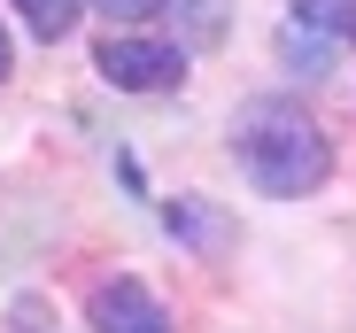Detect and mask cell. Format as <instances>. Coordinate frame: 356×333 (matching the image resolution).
Listing matches in <instances>:
<instances>
[{"label":"cell","instance_id":"2","mask_svg":"<svg viewBox=\"0 0 356 333\" xmlns=\"http://www.w3.org/2000/svg\"><path fill=\"white\" fill-rule=\"evenodd\" d=\"M93 63L116 93H170L178 78H186V54H178L170 39H140V31H116L93 47Z\"/></svg>","mask_w":356,"mask_h":333},{"label":"cell","instance_id":"1","mask_svg":"<svg viewBox=\"0 0 356 333\" xmlns=\"http://www.w3.org/2000/svg\"><path fill=\"white\" fill-rule=\"evenodd\" d=\"M232 155H241L248 186L271 194V202H302V194H318L325 171H333L325 124L310 117L302 101H286V93H264V101H248L241 117H232Z\"/></svg>","mask_w":356,"mask_h":333},{"label":"cell","instance_id":"3","mask_svg":"<svg viewBox=\"0 0 356 333\" xmlns=\"http://www.w3.org/2000/svg\"><path fill=\"white\" fill-rule=\"evenodd\" d=\"M86 318H93V333H170L163 302H155L140 279H101L93 302H86Z\"/></svg>","mask_w":356,"mask_h":333},{"label":"cell","instance_id":"7","mask_svg":"<svg viewBox=\"0 0 356 333\" xmlns=\"http://www.w3.org/2000/svg\"><path fill=\"white\" fill-rule=\"evenodd\" d=\"M8 63H16V47H8V31H0V78H8Z\"/></svg>","mask_w":356,"mask_h":333},{"label":"cell","instance_id":"6","mask_svg":"<svg viewBox=\"0 0 356 333\" xmlns=\"http://www.w3.org/2000/svg\"><path fill=\"white\" fill-rule=\"evenodd\" d=\"M93 8H101L108 24H147V16L163 8V0H93Z\"/></svg>","mask_w":356,"mask_h":333},{"label":"cell","instance_id":"4","mask_svg":"<svg viewBox=\"0 0 356 333\" xmlns=\"http://www.w3.org/2000/svg\"><path fill=\"white\" fill-rule=\"evenodd\" d=\"M78 8H86V0H16V16H24L39 39H70V31H78Z\"/></svg>","mask_w":356,"mask_h":333},{"label":"cell","instance_id":"5","mask_svg":"<svg viewBox=\"0 0 356 333\" xmlns=\"http://www.w3.org/2000/svg\"><path fill=\"white\" fill-rule=\"evenodd\" d=\"M294 16L318 24V31H333L341 47H356V0H294Z\"/></svg>","mask_w":356,"mask_h":333}]
</instances>
